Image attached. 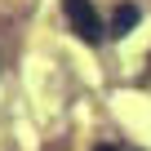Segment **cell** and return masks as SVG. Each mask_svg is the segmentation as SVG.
Here are the masks:
<instances>
[{"label":"cell","instance_id":"obj_1","mask_svg":"<svg viewBox=\"0 0 151 151\" xmlns=\"http://www.w3.org/2000/svg\"><path fill=\"white\" fill-rule=\"evenodd\" d=\"M62 9H67L71 31L80 36L85 45H98V40H102V22H98V9L89 5V0H62Z\"/></svg>","mask_w":151,"mask_h":151},{"label":"cell","instance_id":"obj_2","mask_svg":"<svg viewBox=\"0 0 151 151\" xmlns=\"http://www.w3.org/2000/svg\"><path fill=\"white\" fill-rule=\"evenodd\" d=\"M138 18H142L138 5H120V9L111 14V36H129V31L138 27Z\"/></svg>","mask_w":151,"mask_h":151},{"label":"cell","instance_id":"obj_3","mask_svg":"<svg viewBox=\"0 0 151 151\" xmlns=\"http://www.w3.org/2000/svg\"><path fill=\"white\" fill-rule=\"evenodd\" d=\"M93 151H116V147H93Z\"/></svg>","mask_w":151,"mask_h":151}]
</instances>
